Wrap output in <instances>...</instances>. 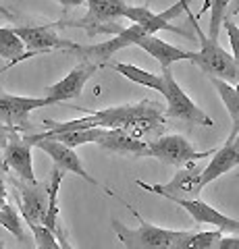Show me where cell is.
Instances as JSON below:
<instances>
[{"instance_id":"cell-1","label":"cell","mask_w":239,"mask_h":249,"mask_svg":"<svg viewBox=\"0 0 239 249\" xmlns=\"http://www.w3.org/2000/svg\"><path fill=\"white\" fill-rule=\"evenodd\" d=\"M75 110L88 112V116L67 123H58L52 119H44V129L52 133L75 129H123L135 137H144L148 133H156L165 127V108L154 100H142L135 104H121L102 110H88V108L75 106Z\"/></svg>"},{"instance_id":"cell-2","label":"cell","mask_w":239,"mask_h":249,"mask_svg":"<svg viewBox=\"0 0 239 249\" xmlns=\"http://www.w3.org/2000/svg\"><path fill=\"white\" fill-rule=\"evenodd\" d=\"M88 11L81 19H60L56 27H79L86 29L90 37L100 34H121L123 27L119 19L123 17V9L127 6L125 0H86Z\"/></svg>"},{"instance_id":"cell-3","label":"cell","mask_w":239,"mask_h":249,"mask_svg":"<svg viewBox=\"0 0 239 249\" xmlns=\"http://www.w3.org/2000/svg\"><path fill=\"white\" fill-rule=\"evenodd\" d=\"M187 13H189V9H187ZM189 17L194 21V29L198 34V40H200V50L194 52V58L189 62L196 65L206 77H217V79H222L227 83L239 81V65L233 60V56L219 44V40H210V37L204 34L191 13H189Z\"/></svg>"},{"instance_id":"cell-4","label":"cell","mask_w":239,"mask_h":249,"mask_svg":"<svg viewBox=\"0 0 239 249\" xmlns=\"http://www.w3.org/2000/svg\"><path fill=\"white\" fill-rule=\"evenodd\" d=\"M133 216L140 220V227L129 229L127 224H123L117 218H112V231L114 235L119 237V241L123 243L125 249H173L175 239L179 237V231H171V229H163L156 227V224L146 222L144 218L135 212L131 206H127Z\"/></svg>"},{"instance_id":"cell-5","label":"cell","mask_w":239,"mask_h":249,"mask_svg":"<svg viewBox=\"0 0 239 249\" xmlns=\"http://www.w3.org/2000/svg\"><path fill=\"white\" fill-rule=\"evenodd\" d=\"M163 79H165L163 96L166 100L165 116H168V119H175V121L191 123V124H202V127H212L214 121L187 96V93L181 89V85L177 83L171 67L163 69Z\"/></svg>"},{"instance_id":"cell-6","label":"cell","mask_w":239,"mask_h":249,"mask_svg":"<svg viewBox=\"0 0 239 249\" xmlns=\"http://www.w3.org/2000/svg\"><path fill=\"white\" fill-rule=\"evenodd\" d=\"M214 150L200 152L191 145L183 135H160L158 139L148 143V158H156L163 164H171L181 168L185 164H191L200 158H210Z\"/></svg>"},{"instance_id":"cell-7","label":"cell","mask_w":239,"mask_h":249,"mask_svg":"<svg viewBox=\"0 0 239 249\" xmlns=\"http://www.w3.org/2000/svg\"><path fill=\"white\" fill-rule=\"evenodd\" d=\"M56 23H46V25H17L13 27V31L19 36V40L23 46L27 48V52L23 54V60L32 58L36 54H46L52 50H63V52H71L77 42L71 40H63L56 34Z\"/></svg>"},{"instance_id":"cell-8","label":"cell","mask_w":239,"mask_h":249,"mask_svg":"<svg viewBox=\"0 0 239 249\" xmlns=\"http://www.w3.org/2000/svg\"><path fill=\"white\" fill-rule=\"evenodd\" d=\"M200 173H202V168L191 162V164H185V168L177 170V175L165 185H150V183H144V181H135V183H137V187H142L144 191L156 193V196L166 197L171 201L196 199V197H200V193L204 189L202 183H200Z\"/></svg>"},{"instance_id":"cell-9","label":"cell","mask_w":239,"mask_h":249,"mask_svg":"<svg viewBox=\"0 0 239 249\" xmlns=\"http://www.w3.org/2000/svg\"><path fill=\"white\" fill-rule=\"evenodd\" d=\"M55 100L52 98H29V96H13V93H0V123L6 127L15 129L17 133L27 131L29 114L37 108L52 106Z\"/></svg>"},{"instance_id":"cell-10","label":"cell","mask_w":239,"mask_h":249,"mask_svg":"<svg viewBox=\"0 0 239 249\" xmlns=\"http://www.w3.org/2000/svg\"><path fill=\"white\" fill-rule=\"evenodd\" d=\"M11 183L15 185L17 191V201L21 208V216L27 222V227L32 229L36 224H44V216L48 210V189L46 183H27L21 178L13 177Z\"/></svg>"},{"instance_id":"cell-11","label":"cell","mask_w":239,"mask_h":249,"mask_svg":"<svg viewBox=\"0 0 239 249\" xmlns=\"http://www.w3.org/2000/svg\"><path fill=\"white\" fill-rule=\"evenodd\" d=\"M23 139L32 145V147H40L42 152H46L50 156V160H52V164L58 166L60 170H65V173H73L77 177H81L86 183L90 185H98V181L92 175H88V170L86 166H83V162L81 158L77 156V152L73 150V147H67L65 143H60V142H55V139H36L32 135H23Z\"/></svg>"},{"instance_id":"cell-12","label":"cell","mask_w":239,"mask_h":249,"mask_svg":"<svg viewBox=\"0 0 239 249\" xmlns=\"http://www.w3.org/2000/svg\"><path fill=\"white\" fill-rule=\"evenodd\" d=\"M96 65L90 60H81L77 67H73L63 79L56 81L55 85H48L44 89V96L46 98H52L55 104H60V102H69V100H75L81 96L83 88L86 83L90 81V77L96 73Z\"/></svg>"},{"instance_id":"cell-13","label":"cell","mask_w":239,"mask_h":249,"mask_svg":"<svg viewBox=\"0 0 239 249\" xmlns=\"http://www.w3.org/2000/svg\"><path fill=\"white\" fill-rule=\"evenodd\" d=\"M177 206H181L198 224H210L212 229L221 231L222 235H239V220L227 214L219 212L217 208L206 204L200 197L196 199H175Z\"/></svg>"},{"instance_id":"cell-14","label":"cell","mask_w":239,"mask_h":249,"mask_svg":"<svg viewBox=\"0 0 239 249\" xmlns=\"http://www.w3.org/2000/svg\"><path fill=\"white\" fill-rule=\"evenodd\" d=\"M4 156L2 162L6 168L13 170L15 177L27 183H36V173H34V160H32V145H29L21 133H13L9 143L4 145Z\"/></svg>"},{"instance_id":"cell-15","label":"cell","mask_w":239,"mask_h":249,"mask_svg":"<svg viewBox=\"0 0 239 249\" xmlns=\"http://www.w3.org/2000/svg\"><path fill=\"white\" fill-rule=\"evenodd\" d=\"M96 143L109 154L148 158V142H144V139L131 135L123 129H102Z\"/></svg>"},{"instance_id":"cell-16","label":"cell","mask_w":239,"mask_h":249,"mask_svg":"<svg viewBox=\"0 0 239 249\" xmlns=\"http://www.w3.org/2000/svg\"><path fill=\"white\" fill-rule=\"evenodd\" d=\"M135 46L137 48H142L144 52H148L152 58H156L160 69H166V67H171V65H175V62H179V60H191L194 58V52L177 48V46L168 44L166 40H163V37H158L156 34L142 37Z\"/></svg>"},{"instance_id":"cell-17","label":"cell","mask_w":239,"mask_h":249,"mask_svg":"<svg viewBox=\"0 0 239 249\" xmlns=\"http://www.w3.org/2000/svg\"><path fill=\"white\" fill-rule=\"evenodd\" d=\"M235 166H239V150L233 145V142H225L219 150H214L210 164L202 168L200 183H202V187H208L212 181H217L219 177L227 175L229 170H233Z\"/></svg>"},{"instance_id":"cell-18","label":"cell","mask_w":239,"mask_h":249,"mask_svg":"<svg viewBox=\"0 0 239 249\" xmlns=\"http://www.w3.org/2000/svg\"><path fill=\"white\" fill-rule=\"evenodd\" d=\"M208 79H210V85L214 88V91L219 93V98L222 100V104H225L227 112L231 116V123H233L227 142H235V137L239 135V89L227 81L217 79V77H208Z\"/></svg>"},{"instance_id":"cell-19","label":"cell","mask_w":239,"mask_h":249,"mask_svg":"<svg viewBox=\"0 0 239 249\" xmlns=\"http://www.w3.org/2000/svg\"><path fill=\"white\" fill-rule=\"evenodd\" d=\"M109 67L114 69V71H117L119 75H123L125 79L133 81V83H137V85H144V88H150V89L160 91V93H163V89H165V79H163V75L144 71V69L135 67V65H129V62H109Z\"/></svg>"},{"instance_id":"cell-20","label":"cell","mask_w":239,"mask_h":249,"mask_svg":"<svg viewBox=\"0 0 239 249\" xmlns=\"http://www.w3.org/2000/svg\"><path fill=\"white\" fill-rule=\"evenodd\" d=\"M222 232L217 229L210 231H179V237L175 239L173 249H212Z\"/></svg>"},{"instance_id":"cell-21","label":"cell","mask_w":239,"mask_h":249,"mask_svg":"<svg viewBox=\"0 0 239 249\" xmlns=\"http://www.w3.org/2000/svg\"><path fill=\"white\" fill-rule=\"evenodd\" d=\"M63 178H65V170H60L58 166H52L50 178L46 183V189H48V210H46V216H44V227L52 232L58 227V191H60Z\"/></svg>"},{"instance_id":"cell-22","label":"cell","mask_w":239,"mask_h":249,"mask_svg":"<svg viewBox=\"0 0 239 249\" xmlns=\"http://www.w3.org/2000/svg\"><path fill=\"white\" fill-rule=\"evenodd\" d=\"M23 54H25V46L19 40V36L13 31V27H0V56L9 58V65L2 69V73L9 71L17 62H21Z\"/></svg>"},{"instance_id":"cell-23","label":"cell","mask_w":239,"mask_h":249,"mask_svg":"<svg viewBox=\"0 0 239 249\" xmlns=\"http://www.w3.org/2000/svg\"><path fill=\"white\" fill-rule=\"evenodd\" d=\"M229 4H231V0H204L202 13L210 9V29H208V34H206L210 40H219V31L222 25V19L227 17Z\"/></svg>"},{"instance_id":"cell-24","label":"cell","mask_w":239,"mask_h":249,"mask_svg":"<svg viewBox=\"0 0 239 249\" xmlns=\"http://www.w3.org/2000/svg\"><path fill=\"white\" fill-rule=\"evenodd\" d=\"M0 224H2V227L9 231L15 239L27 241L25 229H23V224H21V216L17 212V208L11 206L9 201H4V204L0 206Z\"/></svg>"},{"instance_id":"cell-25","label":"cell","mask_w":239,"mask_h":249,"mask_svg":"<svg viewBox=\"0 0 239 249\" xmlns=\"http://www.w3.org/2000/svg\"><path fill=\"white\" fill-rule=\"evenodd\" d=\"M32 232H34V239H36V249H60L55 232L48 231L44 224L32 227Z\"/></svg>"},{"instance_id":"cell-26","label":"cell","mask_w":239,"mask_h":249,"mask_svg":"<svg viewBox=\"0 0 239 249\" xmlns=\"http://www.w3.org/2000/svg\"><path fill=\"white\" fill-rule=\"evenodd\" d=\"M222 27H225V31H227V36H229V42H231V50H233V60L239 65V27L235 25L231 19H222Z\"/></svg>"},{"instance_id":"cell-27","label":"cell","mask_w":239,"mask_h":249,"mask_svg":"<svg viewBox=\"0 0 239 249\" xmlns=\"http://www.w3.org/2000/svg\"><path fill=\"white\" fill-rule=\"evenodd\" d=\"M212 249H239V235H222Z\"/></svg>"},{"instance_id":"cell-28","label":"cell","mask_w":239,"mask_h":249,"mask_svg":"<svg viewBox=\"0 0 239 249\" xmlns=\"http://www.w3.org/2000/svg\"><path fill=\"white\" fill-rule=\"evenodd\" d=\"M6 173H9V168H6V164L2 160H0V206L6 201Z\"/></svg>"},{"instance_id":"cell-29","label":"cell","mask_w":239,"mask_h":249,"mask_svg":"<svg viewBox=\"0 0 239 249\" xmlns=\"http://www.w3.org/2000/svg\"><path fill=\"white\" fill-rule=\"evenodd\" d=\"M55 237H56V241H58L60 249H73V245H71V241H69V237H67L65 229L60 227V222H58V227L55 229Z\"/></svg>"},{"instance_id":"cell-30","label":"cell","mask_w":239,"mask_h":249,"mask_svg":"<svg viewBox=\"0 0 239 249\" xmlns=\"http://www.w3.org/2000/svg\"><path fill=\"white\" fill-rule=\"evenodd\" d=\"M13 133H17V131L0 123V150H4V145L9 143V139H11V135H13Z\"/></svg>"},{"instance_id":"cell-31","label":"cell","mask_w":239,"mask_h":249,"mask_svg":"<svg viewBox=\"0 0 239 249\" xmlns=\"http://www.w3.org/2000/svg\"><path fill=\"white\" fill-rule=\"evenodd\" d=\"M55 2H58V4L63 6L65 11H69V9H75V6L86 4V0H55Z\"/></svg>"},{"instance_id":"cell-32","label":"cell","mask_w":239,"mask_h":249,"mask_svg":"<svg viewBox=\"0 0 239 249\" xmlns=\"http://www.w3.org/2000/svg\"><path fill=\"white\" fill-rule=\"evenodd\" d=\"M229 13H231V15H237V13H239V0H231Z\"/></svg>"},{"instance_id":"cell-33","label":"cell","mask_w":239,"mask_h":249,"mask_svg":"<svg viewBox=\"0 0 239 249\" xmlns=\"http://www.w3.org/2000/svg\"><path fill=\"white\" fill-rule=\"evenodd\" d=\"M0 15H4V17H9V19H15V15L9 9H4V6H0Z\"/></svg>"},{"instance_id":"cell-34","label":"cell","mask_w":239,"mask_h":249,"mask_svg":"<svg viewBox=\"0 0 239 249\" xmlns=\"http://www.w3.org/2000/svg\"><path fill=\"white\" fill-rule=\"evenodd\" d=\"M233 145H235V147H237V150H239V135L235 137V142H233Z\"/></svg>"},{"instance_id":"cell-35","label":"cell","mask_w":239,"mask_h":249,"mask_svg":"<svg viewBox=\"0 0 239 249\" xmlns=\"http://www.w3.org/2000/svg\"><path fill=\"white\" fill-rule=\"evenodd\" d=\"M0 249H6V247H4V243H2V241H0Z\"/></svg>"}]
</instances>
